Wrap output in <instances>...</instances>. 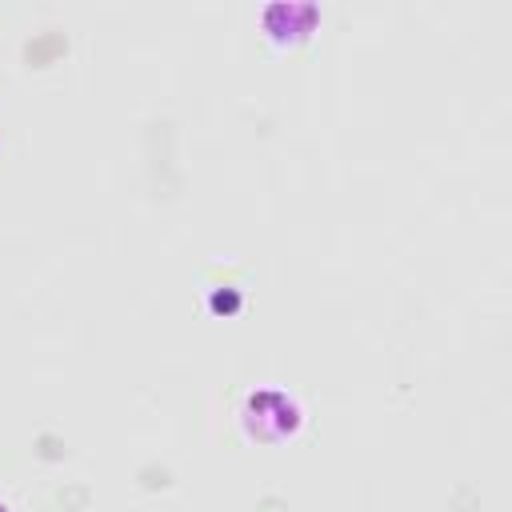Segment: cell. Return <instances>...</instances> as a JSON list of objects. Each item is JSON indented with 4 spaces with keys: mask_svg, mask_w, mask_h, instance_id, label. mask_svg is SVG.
Listing matches in <instances>:
<instances>
[{
    "mask_svg": "<svg viewBox=\"0 0 512 512\" xmlns=\"http://www.w3.org/2000/svg\"><path fill=\"white\" fill-rule=\"evenodd\" d=\"M0 512H4V508H0Z\"/></svg>",
    "mask_w": 512,
    "mask_h": 512,
    "instance_id": "6da1fadb",
    "label": "cell"
}]
</instances>
